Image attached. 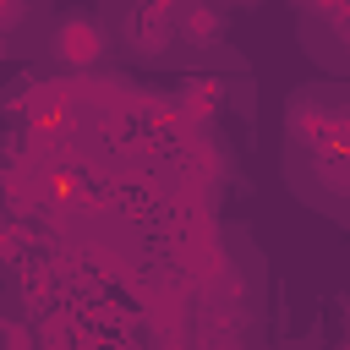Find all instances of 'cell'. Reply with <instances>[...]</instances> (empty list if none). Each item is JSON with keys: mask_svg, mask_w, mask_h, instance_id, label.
I'll list each match as a JSON object with an SVG mask.
<instances>
[{"mask_svg": "<svg viewBox=\"0 0 350 350\" xmlns=\"http://www.w3.org/2000/svg\"><path fill=\"white\" fill-rule=\"evenodd\" d=\"M55 55H60L66 66H93V60L104 55V27L88 22V16H66V22L55 27Z\"/></svg>", "mask_w": 350, "mask_h": 350, "instance_id": "obj_1", "label": "cell"}, {"mask_svg": "<svg viewBox=\"0 0 350 350\" xmlns=\"http://www.w3.org/2000/svg\"><path fill=\"white\" fill-rule=\"evenodd\" d=\"M175 27H180L191 44H208V38H219V11L202 5V0H180V5H175Z\"/></svg>", "mask_w": 350, "mask_h": 350, "instance_id": "obj_2", "label": "cell"}, {"mask_svg": "<svg viewBox=\"0 0 350 350\" xmlns=\"http://www.w3.org/2000/svg\"><path fill=\"white\" fill-rule=\"evenodd\" d=\"M202 350H241L230 317H208V328H202Z\"/></svg>", "mask_w": 350, "mask_h": 350, "instance_id": "obj_3", "label": "cell"}]
</instances>
